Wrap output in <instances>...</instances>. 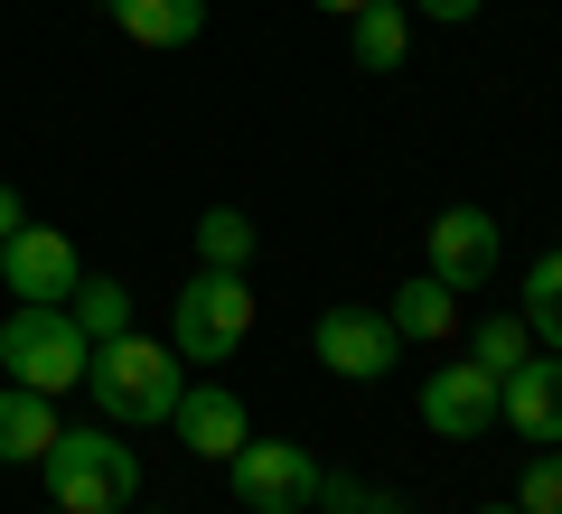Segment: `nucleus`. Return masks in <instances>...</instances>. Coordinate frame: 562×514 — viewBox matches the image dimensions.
<instances>
[{
    "label": "nucleus",
    "instance_id": "25",
    "mask_svg": "<svg viewBox=\"0 0 562 514\" xmlns=\"http://www.w3.org/2000/svg\"><path fill=\"white\" fill-rule=\"evenodd\" d=\"M57 514H66V505H57Z\"/></svg>",
    "mask_w": 562,
    "mask_h": 514
},
{
    "label": "nucleus",
    "instance_id": "11",
    "mask_svg": "<svg viewBox=\"0 0 562 514\" xmlns=\"http://www.w3.org/2000/svg\"><path fill=\"white\" fill-rule=\"evenodd\" d=\"M169 431H179V449H198V458H235L244 439V402L225 393V384H179V412H169Z\"/></svg>",
    "mask_w": 562,
    "mask_h": 514
},
{
    "label": "nucleus",
    "instance_id": "9",
    "mask_svg": "<svg viewBox=\"0 0 562 514\" xmlns=\"http://www.w3.org/2000/svg\"><path fill=\"white\" fill-rule=\"evenodd\" d=\"M497 253H506V235H497L487 206H441V216H431V281L479 290V281L497 272Z\"/></svg>",
    "mask_w": 562,
    "mask_h": 514
},
{
    "label": "nucleus",
    "instance_id": "15",
    "mask_svg": "<svg viewBox=\"0 0 562 514\" xmlns=\"http://www.w3.org/2000/svg\"><path fill=\"white\" fill-rule=\"evenodd\" d=\"M347 47H357V66L394 76V66L413 57V20H403V0H366L357 20H347Z\"/></svg>",
    "mask_w": 562,
    "mask_h": 514
},
{
    "label": "nucleus",
    "instance_id": "24",
    "mask_svg": "<svg viewBox=\"0 0 562 514\" xmlns=\"http://www.w3.org/2000/svg\"><path fill=\"white\" fill-rule=\"evenodd\" d=\"M479 514H516V505H479Z\"/></svg>",
    "mask_w": 562,
    "mask_h": 514
},
{
    "label": "nucleus",
    "instance_id": "21",
    "mask_svg": "<svg viewBox=\"0 0 562 514\" xmlns=\"http://www.w3.org/2000/svg\"><path fill=\"white\" fill-rule=\"evenodd\" d=\"M20 225H29V206H20V187H10V179H0V243H10V235H20Z\"/></svg>",
    "mask_w": 562,
    "mask_h": 514
},
{
    "label": "nucleus",
    "instance_id": "22",
    "mask_svg": "<svg viewBox=\"0 0 562 514\" xmlns=\"http://www.w3.org/2000/svg\"><path fill=\"white\" fill-rule=\"evenodd\" d=\"M422 10H431V20H479L487 0H422Z\"/></svg>",
    "mask_w": 562,
    "mask_h": 514
},
{
    "label": "nucleus",
    "instance_id": "19",
    "mask_svg": "<svg viewBox=\"0 0 562 514\" xmlns=\"http://www.w3.org/2000/svg\"><path fill=\"white\" fill-rule=\"evenodd\" d=\"M469 356H479L487 375H516V365L535 356V328H525L516 309H506V318H479V328H469Z\"/></svg>",
    "mask_w": 562,
    "mask_h": 514
},
{
    "label": "nucleus",
    "instance_id": "14",
    "mask_svg": "<svg viewBox=\"0 0 562 514\" xmlns=\"http://www.w3.org/2000/svg\"><path fill=\"white\" fill-rule=\"evenodd\" d=\"M384 318H394L403 346H441V336L460 328V290L422 272V281H403V290H394V309H384Z\"/></svg>",
    "mask_w": 562,
    "mask_h": 514
},
{
    "label": "nucleus",
    "instance_id": "17",
    "mask_svg": "<svg viewBox=\"0 0 562 514\" xmlns=\"http://www.w3.org/2000/svg\"><path fill=\"white\" fill-rule=\"evenodd\" d=\"M525 328H535V346H553L562 356V243H543L535 253V272H525Z\"/></svg>",
    "mask_w": 562,
    "mask_h": 514
},
{
    "label": "nucleus",
    "instance_id": "5",
    "mask_svg": "<svg viewBox=\"0 0 562 514\" xmlns=\"http://www.w3.org/2000/svg\"><path fill=\"white\" fill-rule=\"evenodd\" d=\"M235 495H244V514H319V458L301 449V439H244L235 458Z\"/></svg>",
    "mask_w": 562,
    "mask_h": 514
},
{
    "label": "nucleus",
    "instance_id": "6",
    "mask_svg": "<svg viewBox=\"0 0 562 514\" xmlns=\"http://www.w3.org/2000/svg\"><path fill=\"white\" fill-rule=\"evenodd\" d=\"M394 318L384 309H366V299H338V309H319V365L328 375H347V384H375V375H394Z\"/></svg>",
    "mask_w": 562,
    "mask_h": 514
},
{
    "label": "nucleus",
    "instance_id": "18",
    "mask_svg": "<svg viewBox=\"0 0 562 514\" xmlns=\"http://www.w3.org/2000/svg\"><path fill=\"white\" fill-rule=\"evenodd\" d=\"M254 216H244V206H206L198 216V262L206 272H244V262H254Z\"/></svg>",
    "mask_w": 562,
    "mask_h": 514
},
{
    "label": "nucleus",
    "instance_id": "16",
    "mask_svg": "<svg viewBox=\"0 0 562 514\" xmlns=\"http://www.w3.org/2000/svg\"><path fill=\"white\" fill-rule=\"evenodd\" d=\"M66 318L85 328V346H103V336H132V290L94 272V281H76V290H66Z\"/></svg>",
    "mask_w": 562,
    "mask_h": 514
},
{
    "label": "nucleus",
    "instance_id": "13",
    "mask_svg": "<svg viewBox=\"0 0 562 514\" xmlns=\"http://www.w3.org/2000/svg\"><path fill=\"white\" fill-rule=\"evenodd\" d=\"M132 47H188L206 28V0H103Z\"/></svg>",
    "mask_w": 562,
    "mask_h": 514
},
{
    "label": "nucleus",
    "instance_id": "20",
    "mask_svg": "<svg viewBox=\"0 0 562 514\" xmlns=\"http://www.w3.org/2000/svg\"><path fill=\"white\" fill-rule=\"evenodd\" d=\"M516 514H562V439L543 458H525V477H516Z\"/></svg>",
    "mask_w": 562,
    "mask_h": 514
},
{
    "label": "nucleus",
    "instance_id": "3",
    "mask_svg": "<svg viewBox=\"0 0 562 514\" xmlns=\"http://www.w3.org/2000/svg\"><path fill=\"white\" fill-rule=\"evenodd\" d=\"M85 328L57 309V299H20V309L0 318V365H10V384H29V393H76L85 384Z\"/></svg>",
    "mask_w": 562,
    "mask_h": 514
},
{
    "label": "nucleus",
    "instance_id": "10",
    "mask_svg": "<svg viewBox=\"0 0 562 514\" xmlns=\"http://www.w3.org/2000/svg\"><path fill=\"white\" fill-rule=\"evenodd\" d=\"M0 281H10V299H57L66 309V290L85 281V262H76V243H66L57 225H20V235L0 243Z\"/></svg>",
    "mask_w": 562,
    "mask_h": 514
},
{
    "label": "nucleus",
    "instance_id": "12",
    "mask_svg": "<svg viewBox=\"0 0 562 514\" xmlns=\"http://www.w3.org/2000/svg\"><path fill=\"white\" fill-rule=\"evenodd\" d=\"M57 393H29V384H0V468H38L57 449Z\"/></svg>",
    "mask_w": 562,
    "mask_h": 514
},
{
    "label": "nucleus",
    "instance_id": "2",
    "mask_svg": "<svg viewBox=\"0 0 562 514\" xmlns=\"http://www.w3.org/2000/svg\"><path fill=\"white\" fill-rule=\"evenodd\" d=\"M38 477L66 514H132V495H140V458L122 449V431H57Z\"/></svg>",
    "mask_w": 562,
    "mask_h": 514
},
{
    "label": "nucleus",
    "instance_id": "4",
    "mask_svg": "<svg viewBox=\"0 0 562 514\" xmlns=\"http://www.w3.org/2000/svg\"><path fill=\"white\" fill-rule=\"evenodd\" d=\"M244 336H254V290H244V272H206L198 262V281L169 299V356L225 365V356H244Z\"/></svg>",
    "mask_w": 562,
    "mask_h": 514
},
{
    "label": "nucleus",
    "instance_id": "1",
    "mask_svg": "<svg viewBox=\"0 0 562 514\" xmlns=\"http://www.w3.org/2000/svg\"><path fill=\"white\" fill-rule=\"evenodd\" d=\"M85 393H94V412L122 421V431H150V421H169V412H179L169 346H150V336H103L94 356H85Z\"/></svg>",
    "mask_w": 562,
    "mask_h": 514
},
{
    "label": "nucleus",
    "instance_id": "23",
    "mask_svg": "<svg viewBox=\"0 0 562 514\" xmlns=\"http://www.w3.org/2000/svg\"><path fill=\"white\" fill-rule=\"evenodd\" d=\"M319 10H338V20H357V10H366V0H319Z\"/></svg>",
    "mask_w": 562,
    "mask_h": 514
},
{
    "label": "nucleus",
    "instance_id": "8",
    "mask_svg": "<svg viewBox=\"0 0 562 514\" xmlns=\"http://www.w3.org/2000/svg\"><path fill=\"white\" fill-rule=\"evenodd\" d=\"M497 421L516 439H535V449L562 439V356H553V346H535L516 375H497Z\"/></svg>",
    "mask_w": 562,
    "mask_h": 514
},
{
    "label": "nucleus",
    "instance_id": "7",
    "mask_svg": "<svg viewBox=\"0 0 562 514\" xmlns=\"http://www.w3.org/2000/svg\"><path fill=\"white\" fill-rule=\"evenodd\" d=\"M422 431H431V439H479V431H497V375H487L479 356L422 375Z\"/></svg>",
    "mask_w": 562,
    "mask_h": 514
}]
</instances>
